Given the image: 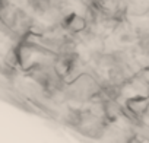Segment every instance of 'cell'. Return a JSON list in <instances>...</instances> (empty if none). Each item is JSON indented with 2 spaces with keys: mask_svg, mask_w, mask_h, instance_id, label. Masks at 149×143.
Instances as JSON below:
<instances>
[{
  "mask_svg": "<svg viewBox=\"0 0 149 143\" xmlns=\"http://www.w3.org/2000/svg\"><path fill=\"white\" fill-rule=\"evenodd\" d=\"M82 3H85V5H89V6H94L95 3H97V0H81Z\"/></svg>",
  "mask_w": 149,
  "mask_h": 143,
  "instance_id": "4",
  "label": "cell"
},
{
  "mask_svg": "<svg viewBox=\"0 0 149 143\" xmlns=\"http://www.w3.org/2000/svg\"><path fill=\"white\" fill-rule=\"evenodd\" d=\"M139 123H140V124H145V126H149V104H148V110H146L145 115L140 118Z\"/></svg>",
  "mask_w": 149,
  "mask_h": 143,
  "instance_id": "3",
  "label": "cell"
},
{
  "mask_svg": "<svg viewBox=\"0 0 149 143\" xmlns=\"http://www.w3.org/2000/svg\"><path fill=\"white\" fill-rule=\"evenodd\" d=\"M64 29L69 34H82L88 29V21L85 16H81L76 12L69 13V16L64 19Z\"/></svg>",
  "mask_w": 149,
  "mask_h": 143,
  "instance_id": "2",
  "label": "cell"
},
{
  "mask_svg": "<svg viewBox=\"0 0 149 143\" xmlns=\"http://www.w3.org/2000/svg\"><path fill=\"white\" fill-rule=\"evenodd\" d=\"M101 94V85L91 73H79L66 86V96L74 102H89L92 98Z\"/></svg>",
  "mask_w": 149,
  "mask_h": 143,
  "instance_id": "1",
  "label": "cell"
}]
</instances>
